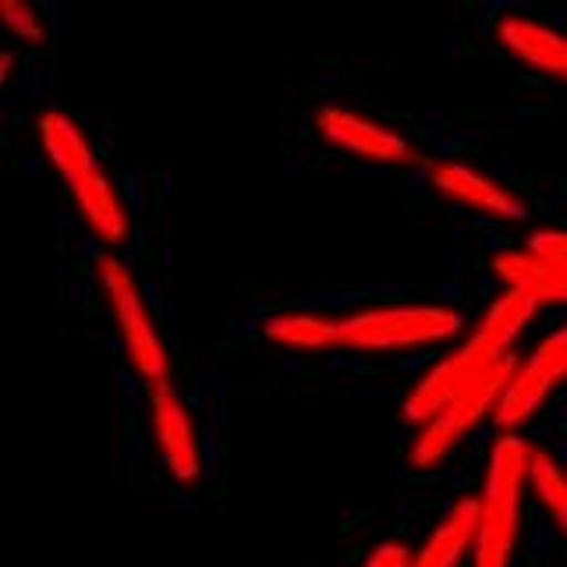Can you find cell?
Returning <instances> with one entry per match:
<instances>
[{"mask_svg":"<svg viewBox=\"0 0 567 567\" xmlns=\"http://www.w3.org/2000/svg\"><path fill=\"white\" fill-rule=\"evenodd\" d=\"M532 443L522 433H496L486 454V478L478 496L472 536V567H511L522 532V496Z\"/></svg>","mask_w":567,"mask_h":567,"instance_id":"6da1fadb","label":"cell"},{"mask_svg":"<svg viewBox=\"0 0 567 567\" xmlns=\"http://www.w3.org/2000/svg\"><path fill=\"white\" fill-rule=\"evenodd\" d=\"M465 330V316L436 301H383L337 319L341 351H394L447 341Z\"/></svg>","mask_w":567,"mask_h":567,"instance_id":"7a4b0ae2","label":"cell"},{"mask_svg":"<svg viewBox=\"0 0 567 567\" xmlns=\"http://www.w3.org/2000/svg\"><path fill=\"white\" fill-rule=\"evenodd\" d=\"M518 362H522L518 351L501 354V359H496L489 369L478 372V377L461 390L454 401L443 404L433 419H425L415 430L412 443H408V468L433 472L440 461L451 454V447H457V443L493 412L496 398H501V390L511 380V372L518 369Z\"/></svg>","mask_w":567,"mask_h":567,"instance_id":"3957f363","label":"cell"},{"mask_svg":"<svg viewBox=\"0 0 567 567\" xmlns=\"http://www.w3.org/2000/svg\"><path fill=\"white\" fill-rule=\"evenodd\" d=\"M96 280L103 288L106 306H111L117 327H121L117 341H124V351H128V359H132V372L142 383L171 380V354H167L164 341H159L146 301L138 295L132 266L121 256L103 252L96 259Z\"/></svg>","mask_w":567,"mask_h":567,"instance_id":"277c9868","label":"cell"},{"mask_svg":"<svg viewBox=\"0 0 567 567\" xmlns=\"http://www.w3.org/2000/svg\"><path fill=\"white\" fill-rule=\"evenodd\" d=\"M567 372V330H549L543 333L536 344L528 348V354L518 362V369L511 372V380L504 383L501 398H496L489 412V430L493 433H518L522 425L539 412L543 401L549 398Z\"/></svg>","mask_w":567,"mask_h":567,"instance_id":"5b68a950","label":"cell"},{"mask_svg":"<svg viewBox=\"0 0 567 567\" xmlns=\"http://www.w3.org/2000/svg\"><path fill=\"white\" fill-rule=\"evenodd\" d=\"M425 177H430V185L440 195H447L454 206L475 213V217L511 220V224H522L532 217V206L518 192L493 182L489 174L465 164V159H430L425 164Z\"/></svg>","mask_w":567,"mask_h":567,"instance_id":"8992f818","label":"cell"},{"mask_svg":"<svg viewBox=\"0 0 567 567\" xmlns=\"http://www.w3.org/2000/svg\"><path fill=\"white\" fill-rule=\"evenodd\" d=\"M146 404L153 415V440L164 468L174 475V483H195L203 475V461H199V447H195V430H192V415L177 394L174 380H159V383H146Z\"/></svg>","mask_w":567,"mask_h":567,"instance_id":"52a82bcc","label":"cell"},{"mask_svg":"<svg viewBox=\"0 0 567 567\" xmlns=\"http://www.w3.org/2000/svg\"><path fill=\"white\" fill-rule=\"evenodd\" d=\"M496 359L489 351L478 348L472 337L465 344H461L457 351L451 354H443V359H436L430 369L422 372V377L412 383V390L404 394V404H401V412H404V422L408 425H422L425 419H433L436 412L447 401H454L461 390H465L478 372L489 369Z\"/></svg>","mask_w":567,"mask_h":567,"instance_id":"ba28073f","label":"cell"},{"mask_svg":"<svg viewBox=\"0 0 567 567\" xmlns=\"http://www.w3.org/2000/svg\"><path fill=\"white\" fill-rule=\"evenodd\" d=\"M316 132L323 135L330 146L365 156L372 164H408V159H412V138L398 128H386V124L372 117H362L359 111H351V106H337V103L319 106Z\"/></svg>","mask_w":567,"mask_h":567,"instance_id":"9c48e42d","label":"cell"},{"mask_svg":"<svg viewBox=\"0 0 567 567\" xmlns=\"http://www.w3.org/2000/svg\"><path fill=\"white\" fill-rule=\"evenodd\" d=\"M493 35L507 53H514L525 68L543 71L549 79H564L567 71V50L557 29H549L546 22L518 14V11H504L493 18Z\"/></svg>","mask_w":567,"mask_h":567,"instance_id":"30bf717a","label":"cell"},{"mask_svg":"<svg viewBox=\"0 0 567 567\" xmlns=\"http://www.w3.org/2000/svg\"><path fill=\"white\" fill-rule=\"evenodd\" d=\"M68 192H71V199H75V217L85 224V235H93L103 248L128 241L132 235L128 209H124L121 192L111 177H106L103 167L79 177V182H71Z\"/></svg>","mask_w":567,"mask_h":567,"instance_id":"8fae6325","label":"cell"},{"mask_svg":"<svg viewBox=\"0 0 567 567\" xmlns=\"http://www.w3.org/2000/svg\"><path fill=\"white\" fill-rule=\"evenodd\" d=\"M493 277H501L504 288L528 295L536 306H557L567 298V270L560 262H549L528 248H504L489 259Z\"/></svg>","mask_w":567,"mask_h":567,"instance_id":"7c38bea8","label":"cell"},{"mask_svg":"<svg viewBox=\"0 0 567 567\" xmlns=\"http://www.w3.org/2000/svg\"><path fill=\"white\" fill-rule=\"evenodd\" d=\"M35 132H40V146L50 164L58 167V174L64 177V185L103 167L100 156L93 153V142L85 138V132L64 111H43L40 121H35Z\"/></svg>","mask_w":567,"mask_h":567,"instance_id":"4fadbf2b","label":"cell"},{"mask_svg":"<svg viewBox=\"0 0 567 567\" xmlns=\"http://www.w3.org/2000/svg\"><path fill=\"white\" fill-rule=\"evenodd\" d=\"M478 518V496L468 493L443 511V522L430 532V539L422 543L419 554H412L408 567H457V560L468 554Z\"/></svg>","mask_w":567,"mask_h":567,"instance_id":"5bb4252c","label":"cell"},{"mask_svg":"<svg viewBox=\"0 0 567 567\" xmlns=\"http://www.w3.org/2000/svg\"><path fill=\"white\" fill-rule=\"evenodd\" d=\"M536 312H539V306L528 295L504 288L489 301V309L483 312V319L475 323L472 341L478 348H486L493 359H501V354L514 351V341H518L522 330L532 323V316H536Z\"/></svg>","mask_w":567,"mask_h":567,"instance_id":"9a60e30c","label":"cell"},{"mask_svg":"<svg viewBox=\"0 0 567 567\" xmlns=\"http://www.w3.org/2000/svg\"><path fill=\"white\" fill-rule=\"evenodd\" d=\"M266 341L295 351H323L337 348V319L319 316V312H274L262 323Z\"/></svg>","mask_w":567,"mask_h":567,"instance_id":"2e32d148","label":"cell"},{"mask_svg":"<svg viewBox=\"0 0 567 567\" xmlns=\"http://www.w3.org/2000/svg\"><path fill=\"white\" fill-rule=\"evenodd\" d=\"M525 486L543 507V518L554 522L557 536H564L567 532V478H564V468L554 461V454H549V447H539L536 443V447L528 451Z\"/></svg>","mask_w":567,"mask_h":567,"instance_id":"e0dca14e","label":"cell"},{"mask_svg":"<svg viewBox=\"0 0 567 567\" xmlns=\"http://www.w3.org/2000/svg\"><path fill=\"white\" fill-rule=\"evenodd\" d=\"M0 25L14 32L18 40H29L35 47H43L50 40L43 29V18L35 14L32 4H22V0H0Z\"/></svg>","mask_w":567,"mask_h":567,"instance_id":"ac0fdd59","label":"cell"},{"mask_svg":"<svg viewBox=\"0 0 567 567\" xmlns=\"http://www.w3.org/2000/svg\"><path fill=\"white\" fill-rule=\"evenodd\" d=\"M365 301L362 288L359 291H306V295H288L284 306H309L323 312H354Z\"/></svg>","mask_w":567,"mask_h":567,"instance_id":"d6986e66","label":"cell"},{"mask_svg":"<svg viewBox=\"0 0 567 567\" xmlns=\"http://www.w3.org/2000/svg\"><path fill=\"white\" fill-rule=\"evenodd\" d=\"M203 454H199V461H203V475H206V483H217L220 478V468H224V422H217V419H209L206 425H203Z\"/></svg>","mask_w":567,"mask_h":567,"instance_id":"ffe728a7","label":"cell"},{"mask_svg":"<svg viewBox=\"0 0 567 567\" xmlns=\"http://www.w3.org/2000/svg\"><path fill=\"white\" fill-rule=\"evenodd\" d=\"M525 248L528 252H536L549 262H560L567 259V238H564V230L557 224H549V227H536L532 235L525 238Z\"/></svg>","mask_w":567,"mask_h":567,"instance_id":"44dd1931","label":"cell"},{"mask_svg":"<svg viewBox=\"0 0 567 567\" xmlns=\"http://www.w3.org/2000/svg\"><path fill=\"white\" fill-rule=\"evenodd\" d=\"M203 390H206V398L217 401V422H227L230 419V372H227L224 362H209L206 365Z\"/></svg>","mask_w":567,"mask_h":567,"instance_id":"7402d4cb","label":"cell"},{"mask_svg":"<svg viewBox=\"0 0 567 567\" xmlns=\"http://www.w3.org/2000/svg\"><path fill=\"white\" fill-rule=\"evenodd\" d=\"M117 192H121V199H128L138 213V220H146L153 217V199H150V188L146 182H142V174L135 167H124L121 177H117Z\"/></svg>","mask_w":567,"mask_h":567,"instance_id":"603a6c76","label":"cell"},{"mask_svg":"<svg viewBox=\"0 0 567 567\" xmlns=\"http://www.w3.org/2000/svg\"><path fill=\"white\" fill-rule=\"evenodd\" d=\"M50 89V68H47V61L35 53V58H29L25 61V71H22V82H18V100H32V96H40V93H47Z\"/></svg>","mask_w":567,"mask_h":567,"instance_id":"cb8c5ba5","label":"cell"},{"mask_svg":"<svg viewBox=\"0 0 567 567\" xmlns=\"http://www.w3.org/2000/svg\"><path fill=\"white\" fill-rule=\"evenodd\" d=\"M412 564V546L404 539H386L362 560V567H408Z\"/></svg>","mask_w":567,"mask_h":567,"instance_id":"d4e9b609","label":"cell"},{"mask_svg":"<svg viewBox=\"0 0 567 567\" xmlns=\"http://www.w3.org/2000/svg\"><path fill=\"white\" fill-rule=\"evenodd\" d=\"M135 284H142L138 295H142V301H146V309H153L159 319H164V323H171L174 312H171V301H167V295H164V284H159L156 277H150V274L135 277Z\"/></svg>","mask_w":567,"mask_h":567,"instance_id":"484cf974","label":"cell"},{"mask_svg":"<svg viewBox=\"0 0 567 567\" xmlns=\"http://www.w3.org/2000/svg\"><path fill=\"white\" fill-rule=\"evenodd\" d=\"M557 549V536L546 528V518L536 511L528 518V554H536V557H546V554H554Z\"/></svg>","mask_w":567,"mask_h":567,"instance_id":"4316f807","label":"cell"},{"mask_svg":"<svg viewBox=\"0 0 567 567\" xmlns=\"http://www.w3.org/2000/svg\"><path fill=\"white\" fill-rule=\"evenodd\" d=\"M259 316H262V306L256 298H241V306L235 312V330H238V341L248 344L256 341V327H259Z\"/></svg>","mask_w":567,"mask_h":567,"instance_id":"83f0119b","label":"cell"},{"mask_svg":"<svg viewBox=\"0 0 567 567\" xmlns=\"http://www.w3.org/2000/svg\"><path fill=\"white\" fill-rule=\"evenodd\" d=\"M89 298H93V277H89V270H85V274H79L75 280L68 284V301H71V309H75L79 316H85Z\"/></svg>","mask_w":567,"mask_h":567,"instance_id":"f1b7e54d","label":"cell"},{"mask_svg":"<svg viewBox=\"0 0 567 567\" xmlns=\"http://www.w3.org/2000/svg\"><path fill=\"white\" fill-rule=\"evenodd\" d=\"M114 380L121 383V390H124V398H128V404L135 408V412H138V408L142 404H146V398H142V380L135 377V372L132 369H114Z\"/></svg>","mask_w":567,"mask_h":567,"instance_id":"f546056e","label":"cell"},{"mask_svg":"<svg viewBox=\"0 0 567 567\" xmlns=\"http://www.w3.org/2000/svg\"><path fill=\"white\" fill-rule=\"evenodd\" d=\"M451 135H454L457 146H472V150H483L486 142H489V132L486 128H475V124H454Z\"/></svg>","mask_w":567,"mask_h":567,"instance_id":"4dcf8cb0","label":"cell"},{"mask_svg":"<svg viewBox=\"0 0 567 567\" xmlns=\"http://www.w3.org/2000/svg\"><path fill=\"white\" fill-rule=\"evenodd\" d=\"M430 295L436 298V306H451L454 309V301L465 298V284H461V280H440L430 288Z\"/></svg>","mask_w":567,"mask_h":567,"instance_id":"1f68e13d","label":"cell"},{"mask_svg":"<svg viewBox=\"0 0 567 567\" xmlns=\"http://www.w3.org/2000/svg\"><path fill=\"white\" fill-rule=\"evenodd\" d=\"M354 362L348 351H337V354H330V359H323L319 362V372H323V377H348V372H354Z\"/></svg>","mask_w":567,"mask_h":567,"instance_id":"d6a6232c","label":"cell"},{"mask_svg":"<svg viewBox=\"0 0 567 567\" xmlns=\"http://www.w3.org/2000/svg\"><path fill=\"white\" fill-rule=\"evenodd\" d=\"M425 146H430L440 159H454V153L461 150L451 132H433V135H430V142H425Z\"/></svg>","mask_w":567,"mask_h":567,"instance_id":"836d02e7","label":"cell"},{"mask_svg":"<svg viewBox=\"0 0 567 567\" xmlns=\"http://www.w3.org/2000/svg\"><path fill=\"white\" fill-rule=\"evenodd\" d=\"M504 248H514V241H511L507 230H501V227H489V230H483V252L496 256V252H504Z\"/></svg>","mask_w":567,"mask_h":567,"instance_id":"e575fe53","label":"cell"},{"mask_svg":"<svg viewBox=\"0 0 567 567\" xmlns=\"http://www.w3.org/2000/svg\"><path fill=\"white\" fill-rule=\"evenodd\" d=\"M430 365H433V354L430 351H415V354H408V359H398V372H401V377H412V372L430 369Z\"/></svg>","mask_w":567,"mask_h":567,"instance_id":"d590c367","label":"cell"},{"mask_svg":"<svg viewBox=\"0 0 567 567\" xmlns=\"http://www.w3.org/2000/svg\"><path fill=\"white\" fill-rule=\"evenodd\" d=\"M79 230V217L71 206H58V238H71Z\"/></svg>","mask_w":567,"mask_h":567,"instance_id":"8d00e7d4","label":"cell"},{"mask_svg":"<svg viewBox=\"0 0 567 567\" xmlns=\"http://www.w3.org/2000/svg\"><path fill=\"white\" fill-rule=\"evenodd\" d=\"M309 85L316 89V93H323V89H341L344 75H341V71H319V75L309 79Z\"/></svg>","mask_w":567,"mask_h":567,"instance_id":"74e56055","label":"cell"},{"mask_svg":"<svg viewBox=\"0 0 567 567\" xmlns=\"http://www.w3.org/2000/svg\"><path fill=\"white\" fill-rule=\"evenodd\" d=\"M75 248H79V256H85V259H100V256L106 252V248H103L93 235H79Z\"/></svg>","mask_w":567,"mask_h":567,"instance_id":"f35d334b","label":"cell"},{"mask_svg":"<svg viewBox=\"0 0 567 567\" xmlns=\"http://www.w3.org/2000/svg\"><path fill=\"white\" fill-rule=\"evenodd\" d=\"M422 532H425V514H412V518L401 525L398 539H415V536H422Z\"/></svg>","mask_w":567,"mask_h":567,"instance_id":"ab89813d","label":"cell"},{"mask_svg":"<svg viewBox=\"0 0 567 567\" xmlns=\"http://www.w3.org/2000/svg\"><path fill=\"white\" fill-rule=\"evenodd\" d=\"M18 103H22V100H18L14 89H4V93H0V121H4V117H14V114H18Z\"/></svg>","mask_w":567,"mask_h":567,"instance_id":"60d3db41","label":"cell"},{"mask_svg":"<svg viewBox=\"0 0 567 567\" xmlns=\"http://www.w3.org/2000/svg\"><path fill=\"white\" fill-rule=\"evenodd\" d=\"M354 398L380 401V398H386V386H380V383H359V386H354Z\"/></svg>","mask_w":567,"mask_h":567,"instance_id":"b9f144b4","label":"cell"},{"mask_svg":"<svg viewBox=\"0 0 567 567\" xmlns=\"http://www.w3.org/2000/svg\"><path fill=\"white\" fill-rule=\"evenodd\" d=\"M408 483H412L415 489H425V493H433L440 486V478L433 472H415V475H408Z\"/></svg>","mask_w":567,"mask_h":567,"instance_id":"7bdbcfd3","label":"cell"},{"mask_svg":"<svg viewBox=\"0 0 567 567\" xmlns=\"http://www.w3.org/2000/svg\"><path fill=\"white\" fill-rule=\"evenodd\" d=\"M18 164H22L25 174H40V171L47 167V159H43L40 153H29V150H25L22 156H18Z\"/></svg>","mask_w":567,"mask_h":567,"instance_id":"ee69618b","label":"cell"},{"mask_svg":"<svg viewBox=\"0 0 567 567\" xmlns=\"http://www.w3.org/2000/svg\"><path fill=\"white\" fill-rule=\"evenodd\" d=\"M489 32H493V18L486 11H478L475 22H472V35H475V40H486Z\"/></svg>","mask_w":567,"mask_h":567,"instance_id":"f6af8a7d","label":"cell"},{"mask_svg":"<svg viewBox=\"0 0 567 567\" xmlns=\"http://www.w3.org/2000/svg\"><path fill=\"white\" fill-rule=\"evenodd\" d=\"M451 270H454V280H461L468 270H472V262H468V256L461 252V248H454V256H451Z\"/></svg>","mask_w":567,"mask_h":567,"instance_id":"bcb514c9","label":"cell"},{"mask_svg":"<svg viewBox=\"0 0 567 567\" xmlns=\"http://www.w3.org/2000/svg\"><path fill=\"white\" fill-rule=\"evenodd\" d=\"M128 440H132V454H135V457H150V440H146V433H142V430H132Z\"/></svg>","mask_w":567,"mask_h":567,"instance_id":"7dc6e473","label":"cell"},{"mask_svg":"<svg viewBox=\"0 0 567 567\" xmlns=\"http://www.w3.org/2000/svg\"><path fill=\"white\" fill-rule=\"evenodd\" d=\"M11 68H14V53L11 50H0V93H4V85L11 79Z\"/></svg>","mask_w":567,"mask_h":567,"instance_id":"c3c4849f","label":"cell"},{"mask_svg":"<svg viewBox=\"0 0 567 567\" xmlns=\"http://www.w3.org/2000/svg\"><path fill=\"white\" fill-rule=\"evenodd\" d=\"M412 514H415V504H412V501H398V504H394V518H390V522H394V525L401 528L408 518H412Z\"/></svg>","mask_w":567,"mask_h":567,"instance_id":"681fc988","label":"cell"},{"mask_svg":"<svg viewBox=\"0 0 567 567\" xmlns=\"http://www.w3.org/2000/svg\"><path fill=\"white\" fill-rule=\"evenodd\" d=\"M284 377H301V372H306V362L301 359H295V354H288V359H284L280 365H277Z\"/></svg>","mask_w":567,"mask_h":567,"instance_id":"f907efd6","label":"cell"},{"mask_svg":"<svg viewBox=\"0 0 567 567\" xmlns=\"http://www.w3.org/2000/svg\"><path fill=\"white\" fill-rule=\"evenodd\" d=\"M174 507H177V511H185V514H188V511H199V496H195V493H177V496H174Z\"/></svg>","mask_w":567,"mask_h":567,"instance_id":"816d5d0a","label":"cell"},{"mask_svg":"<svg viewBox=\"0 0 567 567\" xmlns=\"http://www.w3.org/2000/svg\"><path fill=\"white\" fill-rule=\"evenodd\" d=\"M560 203H564V185H557L554 192H546V195H543V203H539V209H543V213H546V209H557Z\"/></svg>","mask_w":567,"mask_h":567,"instance_id":"f5cc1de1","label":"cell"},{"mask_svg":"<svg viewBox=\"0 0 567 567\" xmlns=\"http://www.w3.org/2000/svg\"><path fill=\"white\" fill-rule=\"evenodd\" d=\"M96 150H100L103 156H106V153H114V132H111V128H103V132L96 135ZM96 150H93V153H96Z\"/></svg>","mask_w":567,"mask_h":567,"instance_id":"db71d44e","label":"cell"},{"mask_svg":"<svg viewBox=\"0 0 567 567\" xmlns=\"http://www.w3.org/2000/svg\"><path fill=\"white\" fill-rule=\"evenodd\" d=\"M96 333H100V341H103V348H106V351H117V348H121V341H117V333H114L111 327H106V323H103V327H100Z\"/></svg>","mask_w":567,"mask_h":567,"instance_id":"11a10c76","label":"cell"},{"mask_svg":"<svg viewBox=\"0 0 567 567\" xmlns=\"http://www.w3.org/2000/svg\"><path fill=\"white\" fill-rule=\"evenodd\" d=\"M171 266H174V245L164 241V245H159V270L171 274Z\"/></svg>","mask_w":567,"mask_h":567,"instance_id":"9f6ffc18","label":"cell"},{"mask_svg":"<svg viewBox=\"0 0 567 567\" xmlns=\"http://www.w3.org/2000/svg\"><path fill=\"white\" fill-rule=\"evenodd\" d=\"M496 164H501V174H504V177H522V171H518V164L511 159V153H501V159H496Z\"/></svg>","mask_w":567,"mask_h":567,"instance_id":"6f0895ef","label":"cell"},{"mask_svg":"<svg viewBox=\"0 0 567 567\" xmlns=\"http://www.w3.org/2000/svg\"><path fill=\"white\" fill-rule=\"evenodd\" d=\"M171 192H174V177H171V171H159V195H164V199H171Z\"/></svg>","mask_w":567,"mask_h":567,"instance_id":"680465c9","label":"cell"},{"mask_svg":"<svg viewBox=\"0 0 567 567\" xmlns=\"http://www.w3.org/2000/svg\"><path fill=\"white\" fill-rule=\"evenodd\" d=\"M475 284H478V291H483V295H493V277L486 270H475Z\"/></svg>","mask_w":567,"mask_h":567,"instance_id":"91938a15","label":"cell"},{"mask_svg":"<svg viewBox=\"0 0 567 567\" xmlns=\"http://www.w3.org/2000/svg\"><path fill=\"white\" fill-rule=\"evenodd\" d=\"M53 270H58V277H68L71 274V259L68 256H58V259H53Z\"/></svg>","mask_w":567,"mask_h":567,"instance_id":"94428289","label":"cell"},{"mask_svg":"<svg viewBox=\"0 0 567 567\" xmlns=\"http://www.w3.org/2000/svg\"><path fill=\"white\" fill-rule=\"evenodd\" d=\"M298 164H301V156H298L295 150L284 153V171H298Z\"/></svg>","mask_w":567,"mask_h":567,"instance_id":"6125c7cd","label":"cell"},{"mask_svg":"<svg viewBox=\"0 0 567 567\" xmlns=\"http://www.w3.org/2000/svg\"><path fill=\"white\" fill-rule=\"evenodd\" d=\"M451 50H454V58H465V40H454Z\"/></svg>","mask_w":567,"mask_h":567,"instance_id":"be15d7a7","label":"cell"},{"mask_svg":"<svg viewBox=\"0 0 567 567\" xmlns=\"http://www.w3.org/2000/svg\"><path fill=\"white\" fill-rule=\"evenodd\" d=\"M224 295H230V298H238V295H241V288H238V284H224Z\"/></svg>","mask_w":567,"mask_h":567,"instance_id":"e7e4bbea","label":"cell"},{"mask_svg":"<svg viewBox=\"0 0 567 567\" xmlns=\"http://www.w3.org/2000/svg\"><path fill=\"white\" fill-rule=\"evenodd\" d=\"M451 238H454V241L465 238V227H457V224H454V227H451Z\"/></svg>","mask_w":567,"mask_h":567,"instance_id":"03108f58","label":"cell"},{"mask_svg":"<svg viewBox=\"0 0 567 567\" xmlns=\"http://www.w3.org/2000/svg\"><path fill=\"white\" fill-rule=\"evenodd\" d=\"M8 167V153L4 150H0V171H4Z\"/></svg>","mask_w":567,"mask_h":567,"instance_id":"003e7915","label":"cell"}]
</instances>
